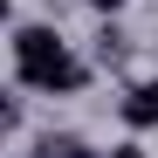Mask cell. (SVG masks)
Segmentation results:
<instances>
[{
  "mask_svg": "<svg viewBox=\"0 0 158 158\" xmlns=\"http://www.w3.org/2000/svg\"><path fill=\"white\" fill-rule=\"evenodd\" d=\"M124 124H131V131H158V76L124 96Z\"/></svg>",
  "mask_w": 158,
  "mask_h": 158,
  "instance_id": "cell-3",
  "label": "cell"
},
{
  "mask_svg": "<svg viewBox=\"0 0 158 158\" xmlns=\"http://www.w3.org/2000/svg\"><path fill=\"white\" fill-rule=\"evenodd\" d=\"M14 76L21 89H48V96H76L89 83V69L69 55V41L55 28H14Z\"/></svg>",
  "mask_w": 158,
  "mask_h": 158,
  "instance_id": "cell-1",
  "label": "cell"
},
{
  "mask_svg": "<svg viewBox=\"0 0 158 158\" xmlns=\"http://www.w3.org/2000/svg\"><path fill=\"white\" fill-rule=\"evenodd\" d=\"M89 7H96V14H117V7H131V0H89Z\"/></svg>",
  "mask_w": 158,
  "mask_h": 158,
  "instance_id": "cell-6",
  "label": "cell"
},
{
  "mask_svg": "<svg viewBox=\"0 0 158 158\" xmlns=\"http://www.w3.org/2000/svg\"><path fill=\"white\" fill-rule=\"evenodd\" d=\"M28 158H110V151H96L89 138H76V131H48V138H35Z\"/></svg>",
  "mask_w": 158,
  "mask_h": 158,
  "instance_id": "cell-2",
  "label": "cell"
},
{
  "mask_svg": "<svg viewBox=\"0 0 158 158\" xmlns=\"http://www.w3.org/2000/svg\"><path fill=\"white\" fill-rule=\"evenodd\" d=\"M124 28H117V21H103V28H96V62H124Z\"/></svg>",
  "mask_w": 158,
  "mask_h": 158,
  "instance_id": "cell-4",
  "label": "cell"
},
{
  "mask_svg": "<svg viewBox=\"0 0 158 158\" xmlns=\"http://www.w3.org/2000/svg\"><path fill=\"white\" fill-rule=\"evenodd\" d=\"M110 158H144V144H110Z\"/></svg>",
  "mask_w": 158,
  "mask_h": 158,
  "instance_id": "cell-5",
  "label": "cell"
}]
</instances>
